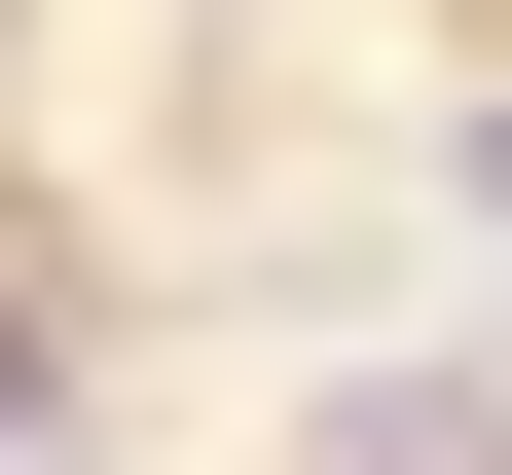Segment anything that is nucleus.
I'll use <instances>...</instances> for the list:
<instances>
[{"instance_id": "f257e3e1", "label": "nucleus", "mask_w": 512, "mask_h": 475, "mask_svg": "<svg viewBox=\"0 0 512 475\" xmlns=\"http://www.w3.org/2000/svg\"><path fill=\"white\" fill-rule=\"evenodd\" d=\"M476 220H512V110H476Z\"/></svg>"}]
</instances>
